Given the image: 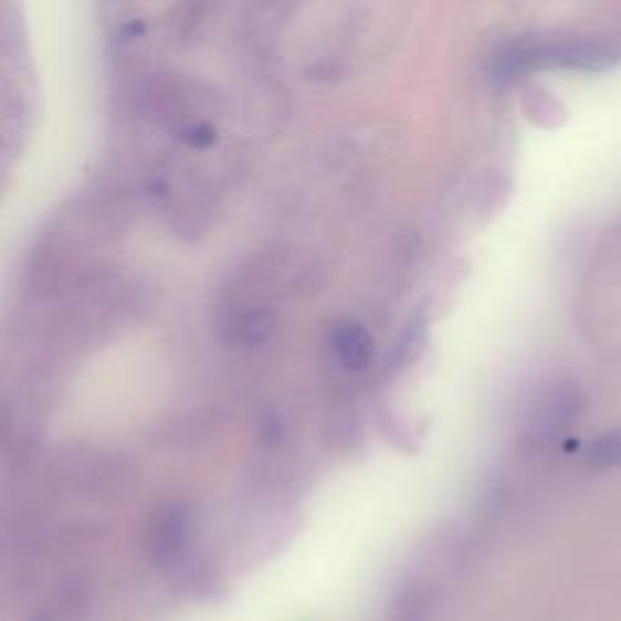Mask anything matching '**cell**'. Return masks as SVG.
<instances>
[{"mask_svg":"<svg viewBox=\"0 0 621 621\" xmlns=\"http://www.w3.org/2000/svg\"><path fill=\"white\" fill-rule=\"evenodd\" d=\"M588 464L592 469H614V466H621V428L602 434V438L590 446Z\"/></svg>","mask_w":621,"mask_h":621,"instance_id":"cell-1","label":"cell"},{"mask_svg":"<svg viewBox=\"0 0 621 621\" xmlns=\"http://www.w3.org/2000/svg\"><path fill=\"white\" fill-rule=\"evenodd\" d=\"M178 139L182 144H188L192 148H209V146H214L217 144V129L211 127L209 122H190V124H185V127L178 131Z\"/></svg>","mask_w":621,"mask_h":621,"instance_id":"cell-2","label":"cell"}]
</instances>
